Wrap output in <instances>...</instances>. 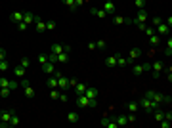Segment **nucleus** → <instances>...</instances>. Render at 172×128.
<instances>
[{
	"mask_svg": "<svg viewBox=\"0 0 172 128\" xmlns=\"http://www.w3.org/2000/svg\"><path fill=\"white\" fill-rule=\"evenodd\" d=\"M90 13L96 15V17H100V19H105V17H107V12H105L103 8L100 10V8H94V6H92V8H90Z\"/></svg>",
	"mask_w": 172,
	"mask_h": 128,
	"instance_id": "1a4fd4ad",
	"label": "nucleus"
},
{
	"mask_svg": "<svg viewBox=\"0 0 172 128\" xmlns=\"http://www.w3.org/2000/svg\"><path fill=\"white\" fill-rule=\"evenodd\" d=\"M147 19H149V13L145 10H138V15L132 19V23H145Z\"/></svg>",
	"mask_w": 172,
	"mask_h": 128,
	"instance_id": "423d86ee",
	"label": "nucleus"
},
{
	"mask_svg": "<svg viewBox=\"0 0 172 128\" xmlns=\"http://www.w3.org/2000/svg\"><path fill=\"white\" fill-rule=\"evenodd\" d=\"M140 55H142V50H140V48H132V50H130V54H128V59L134 61V59H138Z\"/></svg>",
	"mask_w": 172,
	"mask_h": 128,
	"instance_id": "2eb2a0df",
	"label": "nucleus"
},
{
	"mask_svg": "<svg viewBox=\"0 0 172 128\" xmlns=\"http://www.w3.org/2000/svg\"><path fill=\"white\" fill-rule=\"evenodd\" d=\"M67 121L69 122H79V115H77L75 111H69V113H67Z\"/></svg>",
	"mask_w": 172,
	"mask_h": 128,
	"instance_id": "393cba45",
	"label": "nucleus"
},
{
	"mask_svg": "<svg viewBox=\"0 0 172 128\" xmlns=\"http://www.w3.org/2000/svg\"><path fill=\"white\" fill-rule=\"evenodd\" d=\"M103 10L107 12V15H113L115 12H117V8H115L113 0H105V4H103Z\"/></svg>",
	"mask_w": 172,
	"mask_h": 128,
	"instance_id": "9d476101",
	"label": "nucleus"
},
{
	"mask_svg": "<svg viewBox=\"0 0 172 128\" xmlns=\"http://www.w3.org/2000/svg\"><path fill=\"white\" fill-rule=\"evenodd\" d=\"M115 58H117V65H119V67H124V65H128V63H130V59L122 58L121 54H117V55H115Z\"/></svg>",
	"mask_w": 172,
	"mask_h": 128,
	"instance_id": "a211bd4d",
	"label": "nucleus"
},
{
	"mask_svg": "<svg viewBox=\"0 0 172 128\" xmlns=\"http://www.w3.org/2000/svg\"><path fill=\"white\" fill-rule=\"evenodd\" d=\"M140 107H143V109L145 111H147V113H153V111L155 109H159V103H157V101H153V100H147V98H142V100H140Z\"/></svg>",
	"mask_w": 172,
	"mask_h": 128,
	"instance_id": "f257e3e1",
	"label": "nucleus"
},
{
	"mask_svg": "<svg viewBox=\"0 0 172 128\" xmlns=\"http://www.w3.org/2000/svg\"><path fill=\"white\" fill-rule=\"evenodd\" d=\"M126 121H128V124H132V122H136V115H134V113H130V115L126 117Z\"/></svg>",
	"mask_w": 172,
	"mask_h": 128,
	"instance_id": "a18cd8bd",
	"label": "nucleus"
},
{
	"mask_svg": "<svg viewBox=\"0 0 172 128\" xmlns=\"http://www.w3.org/2000/svg\"><path fill=\"white\" fill-rule=\"evenodd\" d=\"M170 124H172V119H166V117H164V119L161 121V126H163V128H170Z\"/></svg>",
	"mask_w": 172,
	"mask_h": 128,
	"instance_id": "c9c22d12",
	"label": "nucleus"
},
{
	"mask_svg": "<svg viewBox=\"0 0 172 128\" xmlns=\"http://www.w3.org/2000/svg\"><path fill=\"white\" fill-rule=\"evenodd\" d=\"M23 21L27 23V25H31V23L35 21V13H31V12H25V13H23Z\"/></svg>",
	"mask_w": 172,
	"mask_h": 128,
	"instance_id": "6ab92c4d",
	"label": "nucleus"
},
{
	"mask_svg": "<svg viewBox=\"0 0 172 128\" xmlns=\"http://www.w3.org/2000/svg\"><path fill=\"white\" fill-rule=\"evenodd\" d=\"M164 54L166 55L172 54V38H168V44H166V48H164Z\"/></svg>",
	"mask_w": 172,
	"mask_h": 128,
	"instance_id": "58836bf2",
	"label": "nucleus"
},
{
	"mask_svg": "<svg viewBox=\"0 0 172 128\" xmlns=\"http://www.w3.org/2000/svg\"><path fill=\"white\" fill-rule=\"evenodd\" d=\"M12 115H14V111H12V109L0 111V126H2V128L10 126V119H12Z\"/></svg>",
	"mask_w": 172,
	"mask_h": 128,
	"instance_id": "f03ea898",
	"label": "nucleus"
},
{
	"mask_svg": "<svg viewBox=\"0 0 172 128\" xmlns=\"http://www.w3.org/2000/svg\"><path fill=\"white\" fill-rule=\"evenodd\" d=\"M67 61H69V54L67 52H61L56 55V63H67Z\"/></svg>",
	"mask_w": 172,
	"mask_h": 128,
	"instance_id": "4468645a",
	"label": "nucleus"
},
{
	"mask_svg": "<svg viewBox=\"0 0 172 128\" xmlns=\"http://www.w3.org/2000/svg\"><path fill=\"white\" fill-rule=\"evenodd\" d=\"M46 29H48V31L56 29V21H54V19H48V21H46Z\"/></svg>",
	"mask_w": 172,
	"mask_h": 128,
	"instance_id": "4c0bfd02",
	"label": "nucleus"
},
{
	"mask_svg": "<svg viewBox=\"0 0 172 128\" xmlns=\"http://www.w3.org/2000/svg\"><path fill=\"white\" fill-rule=\"evenodd\" d=\"M105 65L107 67H115V65H117V58H115V55H109L105 59Z\"/></svg>",
	"mask_w": 172,
	"mask_h": 128,
	"instance_id": "cd10ccee",
	"label": "nucleus"
},
{
	"mask_svg": "<svg viewBox=\"0 0 172 128\" xmlns=\"http://www.w3.org/2000/svg\"><path fill=\"white\" fill-rule=\"evenodd\" d=\"M142 67H143V73H145V71H151V63H143Z\"/></svg>",
	"mask_w": 172,
	"mask_h": 128,
	"instance_id": "3c124183",
	"label": "nucleus"
},
{
	"mask_svg": "<svg viewBox=\"0 0 172 128\" xmlns=\"http://www.w3.org/2000/svg\"><path fill=\"white\" fill-rule=\"evenodd\" d=\"M145 34H147V37H151V34H155V27H151V25H147V27H145V31H143Z\"/></svg>",
	"mask_w": 172,
	"mask_h": 128,
	"instance_id": "a19ab883",
	"label": "nucleus"
},
{
	"mask_svg": "<svg viewBox=\"0 0 172 128\" xmlns=\"http://www.w3.org/2000/svg\"><path fill=\"white\" fill-rule=\"evenodd\" d=\"M138 107H140V103H136V101H130V103L126 105V109L130 111V113H136V111H138Z\"/></svg>",
	"mask_w": 172,
	"mask_h": 128,
	"instance_id": "bb28decb",
	"label": "nucleus"
},
{
	"mask_svg": "<svg viewBox=\"0 0 172 128\" xmlns=\"http://www.w3.org/2000/svg\"><path fill=\"white\" fill-rule=\"evenodd\" d=\"M46 61H48V55H46V54H38V63L42 65V63H46Z\"/></svg>",
	"mask_w": 172,
	"mask_h": 128,
	"instance_id": "c03bdc74",
	"label": "nucleus"
},
{
	"mask_svg": "<svg viewBox=\"0 0 172 128\" xmlns=\"http://www.w3.org/2000/svg\"><path fill=\"white\" fill-rule=\"evenodd\" d=\"M59 101H63V103H65V101H67V96H65V94H59Z\"/></svg>",
	"mask_w": 172,
	"mask_h": 128,
	"instance_id": "603ef678",
	"label": "nucleus"
},
{
	"mask_svg": "<svg viewBox=\"0 0 172 128\" xmlns=\"http://www.w3.org/2000/svg\"><path fill=\"white\" fill-rule=\"evenodd\" d=\"M23 94H25V98H35V90L31 88V86H23Z\"/></svg>",
	"mask_w": 172,
	"mask_h": 128,
	"instance_id": "412c9836",
	"label": "nucleus"
},
{
	"mask_svg": "<svg viewBox=\"0 0 172 128\" xmlns=\"http://www.w3.org/2000/svg\"><path fill=\"white\" fill-rule=\"evenodd\" d=\"M77 103H79V107H88L90 105V98H86L84 94H79L77 96Z\"/></svg>",
	"mask_w": 172,
	"mask_h": 128,
	"instance_id": "9b49d317",
	"label": "nucleus"
},
{
	"mask_svg": "<svg viewBox=\"0 0 172 128\" xmlns=\"http://www.w3.org/2000/svg\"><path fill=\"white\" fill-rule=\"evenodd\" d=\"M61 2H63L65 6L71 10V12H75V10H77V4H75V0H61Z\"/></svg>",
	"mask_w": 172,
	"mask_h": 128,
	"instance_id": "a878e982",
	"label": "nucleus"
},
{
	"mask_svg": "<svg viewBox=\"0 0 172 128\" xmlns=\"http://www.w3.org/2000/svg\"><path fill=\"white\" fill-rule=\"evenodd\" d=\"M19 65H21V67H25V69H29L31 59H29V58H21V59H19Z\"/></svg>",
	"mask_w": 172,
	"mask_h": 128,
	"instance_id": "72a5a7b5",
	"label": "nucleus"
},
{
	"mask_svg": "<svg viewBox=\"0 0 172 128\" xmlns=\"http://www.w3.org/2000/svg\"><path fill=\"white\" fill-rule=\"evenodd\" d=\"M61 52H63V44H54V46H52V52H50V54L57 55V54H61Z\"/></svg>",
	"mask_w": 172,
	"mask_h": 128,
	"instance_id": "4be33fe9",
	"label": "nucleus"
},
{
	"mask_svg": "<svg viewBox=\"0 0 172 128\" xmlns=\"http://www.w3.org/2000/svg\"><path fill=\"white\" fill-rule=\"evenodd\" d=\"M17 27H19V31H25V29H29V25L25 23V21H19V23H17Z\"/></svg>",
	"mask_w": 172,
	"mask_h": 128,
	"instance_id": "49530a36",
	"label": "nucleus"
},
{
	"mask_svg": "<svg viewBox=\"0 0 172 128\" xmlns=\"http://www.w3.org/2000/svg\"><path fill=\"white\" fill-rule=\"evenodd\" d=\"M57 88H59L61 92H65L67 88H69V79L63 76L61 73H57Z\"/></svg>",
	"mask_w": 172,
	"mask_h": 128,
	"instance_id": "20e7f679",
	"label": "nucleus"
},
{
	"mask_svg": "<svg viewBox=\"0 0 172 128\" xmlns=\"http://www.w3.org/2000/svg\"><path fill=\"white\" fill-rule=\"evenodd\" d=\"M113 21H115V25H122V23H128V19H124L122 15H115Z\"/></svg>",
	"mask_w": 172,
	"mask_h": 128,
	"instance_id": "7c9ffc66",
	"label": "nucleus"
},
{
	"mask_svg": "<svg viewBox=\"0 0 172 128\" xmlns=\"http://www.w3.org/2000/svg\"><path fill=\"white\" fill-rule=\"evenodd\" d=\"M25 73H27V69H25V67H21V65L14 67V75H15V76H25Z\"/></svg>",
	"mask_w": 172,
	"mask_h": 128,
	"instance_id": "aec40b11",
	"label": "nucleus"
},
{
	"mask_svg": "<svg viewBox=\"0 0 172 128\" xmlns=\"http://www.w3.org/2000/svg\"><path fill=\"white\" fill-rule=\"evenodd\" d=\"M161 23H163V19H161V17H153V19H151V27H157V25H161Z\"/></svg>",
	"mask_w": 172,
	"mask_h": 128,
	"instance_id": "79ce46f5",
	"label": "nucleus"
},
{
	"mask_svg": "<svg viewBox=\"0 0 172 128\" xmlns=\"http://www.w3.org/2000/svg\"><path fill=\"white\" fill-rule=\"evenodd\" d=\"M115 122H117V126H124V124H128V121H126V117H124V115L117 117V121H115Z\"/></svg>",
	"mask_w": 172,
	"mask_h": 128,
	"instance_id": "c756f323",
	"label": "nucleus"
},
{
	"mask_svg": "<svg viewBox=\"0 0 172 128\" xmlns=\"http://www.w3.org/2000/svg\"><path fill=\"white\" fill-rule=\"evenodd\" d=\"M163 23H166V25H168V27H170V25H172V17L168 15V19H166V21H163Z\"/></svg>",
	"mask_w": 172,
	"mask_h": 128,
	"instance_id": "6e6d98bb",
	"label": "nucleus"
},
{
	"mask_svg": "<svg viewBox=\"0 0 172 128\" xmlns=\"http://www.w3.org/2000/svg\"><path fill=\"white\" fill-rule=\"evenodd\" d=\"M2 59H6V50L0 46V61H2Z\"/></svg>",
	"mask_w": 172,
	"mask_h": 128,
	"instance_id": "de8ad7c7",
	"label": "nucleus"
},
{
	"mask_svg": "<svg viewBox=\"0 0 172 128\" xmlns=\"http://www.w3.org/2000/svg\"><path fill=\"white\" fill-rule=\"evenodd\" d=\"M140 31H145V27H147V23H136Z\"/></svg>",
	"mask_w": 172,
	"mask_h": 128,
	"instance_id": "8fccbe9b",
	"label": "nucleus"
},
{
	"mask_svg": "<svg viewBox=\"0 0 172 128\" xmlns=\"http://www.w3.org/2000/svg\"><path fill=\"white\" fill-rule=\"evenodd\" d=\"M33 23H35V27H36L38 33H44V31H46V21L40 17V15H35V21Z\"/></svg>",
	"mask_w": 172,
	"mask_h": 128,
	"instance_id": "0eeeda50",
	"label": "nucleus"
},
{
	"mask_svg": "<svg viewBox=\"0 0 172 128\" xmlns=\"http://www.w3.org/2000/svg\"><path fill=\"white\" fill-rule=\"evenodd\" d=\"M10 21H14V23L23 21V13H21V12H14L12 15H10Z\"/></svg>",
	"mask_w": 172,
	"mask_h": 128,
	"instance_id": "dca6fc26",
	"label": "nucleus"
},
{
	"mask_svg": "<svg viewBox=\"0 0 172 128\" xmlns=\"http://www.w3.org/2000/svg\"><path fill=\"white\" fill-rule=\"evenodd\" d=\"M77 86V79H69V88H75Z\"/></svg>",
	"mask_w": 172,
	"mask_h": 128,
	"instance_id": "09e8293b",
	"label": "nucleus"
},
{
	"mask_svg": "<svg viewBox=\"0 0 172 128\" xmlns=\"http://www.w3.org/2000/svg\"><path fill=\"white\" fill-rule=\"evenodd\" d=\"M153 113H155V121H157V122H161L164 119V111H161V107H159V109H155Z\"/></svg>",
	"mask_w": 172,
	"mask_h": 128,
	"instance_id": "b1692460",
	"label": "nucleus"
},
{
	"mask_svg": "<svg viewBox=\"0 0 172 128\" xmlns=\"http://www.w3.org/2000/svg\"><path fill=\"white\" fill-rule=\"evenodd\" d=\"M10 88V90H17L19 88V84L15 82V80H10V79H6V76H0V88Z\"/></svg>",
	"mask_w": 172,
	"mask_h": 128,
	"instance_id": "7ed1b4c3",
	"label": "nucleus"
},
{
	"mask_svg": "<svg viewBox=\"0 0 172 128\" xmlns=\"http://www.w3.org/2000/svg\"><path fill=\"white\" fill-rule=\"evenodd\" d=\"M10 92H12L10 88H4V86H2V88H0V98H8Z\"/></svg>",
	"mask_w": 172,
	"mask_h": 128,
	"instance_id": "f704fd0d",
	"label": "nucleus"
},
{
	"mask_svg": "<svg viewBox=\"0 0 172 128\" xmlns=\"http://www.w3.org/2000/svg\"><path fill=\"white\" fill-rule=\"evenodd\" d=\"M151 69H153V79H159V76H161V73L164 71V65L161 63V61H153Z\"/></svg>",
	"mask_w": 172,
	"mask_h": 128,
	"instance_id": "39448f33",
	"label": "nucleus"
},
{
	"mask_svg": "<svg viewBox=\"0 0 172 128\" xmlns=\"http://www.w3.org/2000/svg\"><path fill=\"white\" fill-rule=\"evenodd\" d=\"M48 88L52 90V88H57V71L54 73V76H50L48 79Z\"/></svg>",
	"mask_w": 172,
	"mask_h": 128,
	"instance_id": "f3484780",
	"label": "nucleus"
},
{
	"mask_svg": "<svg viewBox=\"0 0 172 128\" xmlns=\"http://www.w3.org/2000/svg\"><path fill=\"white\" fill-rule=\"evenodd\" d=\"M19 122H21V121H19V117L14 113V115H12V119H10V126H17Z\"/></svg>",
	"mask_w": 172,
	"mask_h": 128,
	"instance_id": "2f4dec72",
	"label": "nucleus"
},
{
	"mask_svg": "<svg viewBox=\"0 0 172 128\" xmlns=\"http://www.w3.org/2000/svg\"><path fill=\"white\" fill-rule=\"evenodd\" d=\"M88 50H96V42H90V44H88Z\"/></svg>",
	"mask_w": 172,
	"mask_h": 128,
	"instance_id": "864d4df0",
	"label": "nucleus"
},
{
	"mask_svg": "<svg viewBox=\"0 0 172 128\" xmlns=\"http://www.w3.org/2000/svg\"><path fill=\"white\" fill-rule=\"evenodd\" d=\"M132 71H134V75H142L143 73V67H142V65H134V67H132Z\"/></svg>",
	"mask_w": 172,
	"mask_h": 128,
	"instance_id": "e433bc0d",
	"label": "nucleus"
},
{
	"mask_svg": "<svg viewBox=\"0 0 172 128\" xmlns=\"http://www.w3.org/2000/svg\"><path fill=\"white\" fill-rule=\"evenodd\" d=\"M27 84H29V80H27V79H23V80H21V84H19V86L23 88V86H27Z\"/></svg>",
	"mask_w": 172,
	"mask_h": 128,
	"instance_id": "5fc2aeb1",
	"label": "nucleus"
},
{
	"mask_svg": "<svg viewBox=\"0 0 172 128\" xmlns=\"http://www.w3.org/2000/svg\"><path fill=\"white\" fill-rule=\"evenodd\" d=\"M10 69V65H8V61L6 59H2L0 61V73H6V71Z\"/></svg>",
	"mask_w": 172,
	"mask_h": 128,
	"instance_id": "473e14b6",
	"label": "nucleus"
},
{
	"mask_svg": "<svg viewBox=\"0 0 172 128\" xmlns=\"http://www.w3.org/2000/svg\"><path fill=\"white\" fill-rule=\"evenodd\" d=\"M159 42H161V37H159L157 33H155V34H151V37H149V44H151V46H157Z\"/></svg>",
	"mask_w": 172,
	"mask_h": 128,
	"instance_id": "5701e85b",
	"label": "nucleus"
},
{
	"mask_svg": "<svg viewBox=\"0 0 172 128\" xmlns=\"http://www.w3.org/2000/svg\"><path fill=\"white\" fill-rule=\"evenodd\" d=\"M40 67H42V71H44L46 75H54V73H56V65L52 63V61H46V63L40 65Z\"/></svg>",
	"mask_w": 172,
	"mask_h": 128,
	"instance_id": "6e6552de",
	"label": "nucleus"
},
{
	"mask_svg": "<svg viewBox=\"0 0 172 128\" xmlns=\"http://www.w3.org/2000/svg\"><path fill=\"white\" fill-rule=\"evenodd\" d=\"M134 6H136L138 10H143V6H145V0H134Z\"/></svg>",
	"mask_w": 172,
	"mask_h": 128,
	"instance_id": "ea45409f",
	"label": "nucleus"
},
{
	"mask_svg": "<svg viewBox=\"0 0 172 128\" xmlns=\"http://www.w3.org/2000/svg\"><path fill=\"white\" fill-rule=\"evenodd\" d=\"M98 94H100L98 88H88V86H86V90H84V96H86V98L94 100V98H98Z\"/></svg>",
	"mask_w": 172,
	"mask_h": 128,
	"instance_id": "ddd939ff",
	"label": "nucleus"
},
{
	"mask_svg": "<svg viewBox=\"0 0 172 128\" xmlns=\"http://www.w3.org/2000/svg\"><path fill=\"white\" fill-rule=\"evenodd\" d=\"M105 40H98V42H96V50H103V48H105Z\"/></svg>",
	"mask_w": 172,
	"mask_h": 128,
	"instance_id": "37998d69",
	"label": "nucleus"
},
{
	"mask_svg": "<svg viewBox=\"0 0 172 128\" xmlns=\"http://www.w3.org/2000/svg\"><path fill=\"white\" fill-rule=\"evenodd\" d=\"M168 31H170V27L166 23H161V25L155 27V33H157V34H168Z\"/></svg>",
	"mask_w": 172,
	"mask_h": 128,
	"instance_id": "f8f14e48",
	"label": "nucleus"
},
{
	"mask_svg": "<svg viewBox=\"0 0 172 128\" xmlns=\"http://www.w3.org/2000/svg\"><path fill=\"white\" fill-rule=\"evenodd\" d=\"M84 90H86V84H82V82H77V86H75V92H77V96H79V94H84Z\"/></svg>",
	"mask_w": 172,
	"mask_h": 128,
	"instance_id": "c85d7f7f",
	"label": "nucleus"
}]
</instances>
